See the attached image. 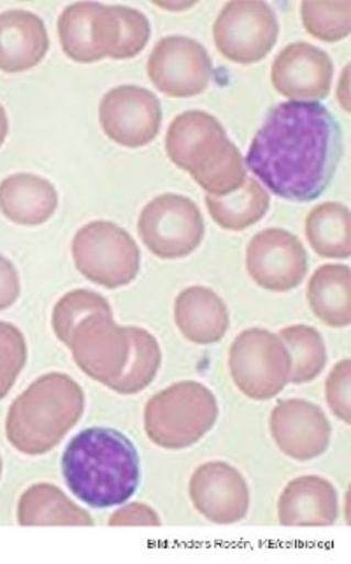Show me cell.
Here are the masks:
<instances>
[{
  "label": "cell",
  "instance_id": "obj_31",
  "mask_svg": "<svg viewBox=\"0 0 351 564\" xmlns=\"http://www.w3.org/2000/svg\"><path fill=\"white\" fill-rule=\"evenodd\" d=\"M0 474H2V460H0Z\"/></svg>",
  "mask_w": 351,
  "mask_h": 564
},
{
  "label": "cell",
  "instance_id": "obj_9",
  "mask_svg": "<svg viewBox=\"0 0 351 564\" xmlns=\"http://www.w3.org/2000/svg\"><path fill=\"white\" fill-rule=\"evenodd\" d=\"M147 78L156 90L176 99L200 96L212 79V61L199 41L167 35L147 57Z\"/></svg>",
  "mask_w": 351,
  "mask_h": 564
},
{
  "label": "cell",
  "instance_id": "obj_18",
  "mask_svg": "<svg viewBox=\"0 0 351 564\" xmlns=\"http://www.w3.org/2000/svg\"><path fill=\"white\" fill-rule=\"evenodd\" d=\"M350 270L347 265L318 268L308 285L309 306L330 327L350 324Z\"/></svg>",
  "mask_w": 351,
  "mask_h": 564
},
{
  "label": "cell",
  "instance_id": "obj_28",
  "mask_svg": "<svg viewBox=\"0 0 351 564\" xmlns=\"http://www.w3.org/2000/svg\"><path fill=\"white\" fill-rule=\"evenodd\" d=\"M20 295V276L13 262L0 256V312L17 303Z\"/></svg>",
  "mask_w": 351,
  "mask_h": 564
},
{
  "label": "cell",
  "instance_id": "obj_8",
  "mask_svg": "<svg viewBox=\"0 0 351 564\" xmlns=\"http://www.w3.org/2000/svg\"><path fill=\"white\" fill-rule=\"evenodd\" d=\"M140 235L156 257L190 256L205 238V220L194 200L164 194L147 203L140 217Z\"/></svg>",
  "mask_w": 351,
  "mask_h": 564
},
{
  "label": "cell",
  "instance_id": "obj_14",
  "mask_svg": "<svg viewBox=\"0 0 351 564\" xmlns=\"http://www.w3.org/2000/svg\"><path fill=\"white\" fill-rule=\"evenodd\" d=\"M332 78L334 64L329 53L306 41L285 46L271 67L274 90L292 100L318 102L326 99Z\"/></svg>",
  "mask_w": 351,
  "mask_h": 564
},
{
  "label": "cell",
  "instance_id": "obj_23",
  "mask_svg": "<svg viewBox=\"0 0 351 564\" xmlns=\"http://www.w3.org/2000/svg\"><path fill=\"white\" fill-rule=\"evenodd\" d=\"M304 29L315 40L338 43L351 32V2H303Z\"/></svg>",
  "mask_w": 351,
  "mask_h": 564
},
{
  "label": "cell",
  "instance_id": "obj_15",
  "mask_svg": "<svg viewBox=\"0 0 351 564\" xmlns=\"http://www.w3.org/2000/svg\"><path fill=\"white\" fill-rule=\"evenodd\" d=\"M50 35L43 18L23 9L0 13V70L25 73L48 55Z\"/></svg>",
  "mask_w": 351,
  "mask_h": 564
},
{
  "label": "cell",
  "instance_id": "obj_3",
  "mask_svg": "<svg viewBox=\"0 0 351 564\" xmlns=\"http://www.w3.org/2000/svg\"><path fill=\"white\" fill-rule=\"evenodd\" d=\"M165 153L190 173L209 196H230L246 182L243 155L229 140L220 120L206 111H185L171 122Z\"/></svg>",
  "mask_w": 351,
  "mask_h": 564
},
{
  "label": "cell",
  "instance_id": "obj_12",
  "mask_svg": "<svg viewBox=\"0 0 351 564\" xmlns=\"http://www.w3.org/2000/svg\"><path fill=\"white\" fill-rule=\"evenodd\" d=\"M122 35L113 6L76 2L58 18V40L70 61L78 64L111 58Z\"/></svg>",
  "mask_w": 351,
  "mask_h": 564
},
{
  "label": "cell",
  "instance_id": "obj_5",
  "mask_svg": "<svg viewBox=\"0 0 351 564\" xmlns=\"http://www.w3.org/2000/svg\"><path fill=\"white\" fill-rule=\"evenodd\" d=\"M73 256L79 273L106 289L129 285L140 273V248L111 221H91L79 229Z\"/></svg>",
  "mask_w": 351,
  "mask_h": 564
},
{
  "label": "cell",
  "instance_id": "obj_19",
  "mask_svg": "<svg viewBox=\"0 0 351 564\" xmlns=\"http://www.w3.org/2000/svg\"><path fill=\"white\" fill-rule=\"evenodd\" d=\"M306 236L321 257L347 259L351 252V221L347 206L326 203L306 218Z\"/></svg>",
  "mask_w": 351,
  "mask_h": 564
},
{
  "label": "cell",
  "instance_id": "obj_11",
  "mask_svg": "<svg viewBox=\"0 0 351 564\" xmlns=\"http://www.w3.org/2000/svg\"><path fill=\"white\" fill-rule=\"evenodd\" d=\"M99 122L113 143L125 148L146 147L161 132V100L147 88L120 85L100 100Z\"/></svg>",
  "mask_w": 351,
  "mask_h": 564
},
{
  "label": "cell",
  "instance_id": "obj_17",
  "mask_svg": "<svg viewBox=\"0 0 351 564\" xmlns=\"http://www.w3.org/2000/svg\"><path fill=\"white\" fill-rule=\"evenodd\" d=\"M174 315L182 335L194 344H217L229 329L226 303L206 286L183 291L176 300Z\"/></svg>",
  "mask_w": 351,
  "mask_h": 564
},
{
  "label": "cell",
  "instance_id": "obj_4",
  "mask_svg": "<svg viewBox=\"0 0 351 564\" xmlns=\"http://www.w3.org/2000/svg\"><path fill=\"white\" fill-rule=\"evenodd\" d=\"M85 395L73 378L50 373L37 378L9 409V443L23 454H46L81 417Z\"/></svg>",
  "mask_w": 351,
  "mask_h": 564
},
{
  "label": "cell",
  "instance_id": "obj_22",
  "mask_svg": "<svg viewBox=\"0 0 351 564\" xmlns=\"http://www.w3.org/2000/svg\"><path fill=\"white\" fill-rule=\"evenodd\" d=\"M282 338L294 357L292 382H311L327 365L326 344L320 333L308 326H292L282 330Z\"/></svg>",
  "mask_w": 351,
  "mask_h": 564
},
{
  "label": "cell",
  "instance_id": "obj_6",
  "mask_svg": "<svg viewBox=\"0 0 351 564\" xmlns=\"http://www.w3.org/2000/svg\"><path fill=\"white\" fill-rule=\"evenodd\" d=\"M278 35V17L267 2L259 0L229 2L212 25V40L221 57L243 66L264 61Z\"/></svg>",
  "mask_w": 351,
  "mask_h": 564
},
{
  "label": "cell",
  "instance_id": "obj_10",
  "mask_svg": "<svg viewBox=\"0 0 351 564\" xmlns=\"http://www.w3.org/2000/svg\"><path fill=\"white\" fill-rule=\"evenodd\" d=\"M67 347L73 348L79 368L105 386L113 387L131 360L129 330L118 327L111 313H96L83 318L73 330Z\"/></svg>",
  "mask_w": 351,
  "mask_h": 564
},
{
  "label": "cell",
  "instance_id": "obj_13",
  "mask_svg": "<svg viewBox=\"0 0 351 564\" xmlns=\"http://www.w3.org/2000/svg\"><path fill=\"white\" fill-rule=\"evenodd\" d=\"M246 265L256 285L267 291L288 292L308 273V253L290 232L267 229L248 245Z\"/></svg>",
  "mask_w": 351,
  "mask_h": 564
},
{
  "label": "cell",
  "instance_id": "obj_2",
  "mask_svg": "<svg viewBox=\"0 0 351 564\" xmlns=\"http://www.w3.org/2000/svg\"><path fill=\"white\" fill-rule=\"evenodd\" d=\"M62 474L79 501L97 510L127 503L141 484V459L129 436L111 427H88L70 440Z\"/></svg>",
  "mask_w": 351,
  "mask_h": 564
},
{
  "label": "cell",
  "instance_id": "obj_21",
  "mask_svg": "<svg viewBox=\"0 0 351 564\" xmlns=\"http://www.w3.org/2000/svg\"><path fill=\"white\" fill-rule=\"evenodd\" d=\"M132 341L131 360L122 378L111 389L122 394H134L152 383L161 368V347L146 330L127 327Z\"/></svg>",
  "mask_w": 351,
  "mask_h": 564
},
{
  "label": "cell",
  "instance_id": "obj_29",
  "mask_svg": "<svg viewBox=\"0 0 351 564\" xmlns=\"http://www.w3.org/2000/svg\"><path fill=\"white\" fill-rule=\"evenodd\" d=\"M348 76H350V66L344 67L343 76H341V82H339L338 99L341 106H343L344 111L350 113V88H348L350 82H348Z\"/></svg>",
  "mask_w": 351,
  "mask_h": 564
},
{
  "label": "cell",
  "instance_id": "obj_27",
  "mask_svg": "<svg viewBox=\"0 0 351 564\" xmlns=\"http://www.w3.org/2000/svg\"><path fill=\"white\" fill-rule=\"evenodd\" d=\"M348 389H350V360L339 362L329 380H327V394H329V403L338 415L348 421Z\"/></svg>",
  "mask_w": 351,
  "mask_h": 564
},
{
  "label": "cell",
  "instance_id": "obj_24",
  "mask_svg": "<svg viewBox=\"0 0 351 564\" xmlns=\"http://www.w3.org/2000/svg\"><path fill=\"white\" fill-rule=\"evenodd\" d=\"M96 313H111L108 301L91 291H73L64 295L53 310V330L62 344L69 345L73 330L83 318Z\"/></svg>",
  "mask_w": 351,
  "mask_h": 564
},
{
  "label": "cell",
  "instance_id": "obj_20",
  "mask_svg": "<svg viewBox=\"0 0 351 564\" xmlns=\"http://www.w3.org/2000/svg\"><path fill=\"white\" fill-rule=\"evenodd\" d=\"M212 220L229 230H244L264 217L270 209V196L261 183L246 178L234 196L206 197Z\"/></svg>",
  "mask_w": 351,
  "mask_h": 564
},
{
  "label": "cell",
  "instance_id": "obj_7",
  "mask_svg": "<svg viewBox=\"0 0 351 564\" xmlns=\"http://www.w3.org/2000/svg\"><path fill=\"white\" fill-rule=\"evenodd\" d=\"M235 386L255 400L283 391L292 371L290 354L270 330L248 329L235 338L229 357Z\"/></svg>",
  "mask_w": 351,
  "mask_h": 564
},
{
  "label": "cell",
  "instance_id": "obj_1",
  "mask_svg": "<svg viewBox=\"0 0 351 564\" xmlns=\"http://www.w3.org/2000/svg\"><path fill=\"white\" fill-rule=\"evenodd\" d=\"M343 156V131L326 106L286 100L274 106L248 148V170L292 203L318 199Z\"/></svg>",
  "mask_w": 351,
  "mask_h": 564
},
{
  "label": "cell",
  "instance_id": "obj_30",
  "mask_svg": "<svg viewBox=\"0 0 351 564\" xmlns=\"http://www.w3.org/2000/svg\"><path fill=\"white\" fill-rule=\"evenodd\" d=\"M9 132V118L8 113H6L4 106L0 105V147L4 144L6 138H8Z\"/></svg>",
  "mask_w": 351,
  "mask_h": 564
},
{
  "label": "cell",
  "instance_id": "obj_26",
  "mask_svg": "<svg viewBox=\"0 0 351 564\" xmlns=\"http://www.w3.org/2000/svg\"><path fill=\"white\" fill-rule=\"evenodd\" d=\"M114 14L120 20L122 26V35L120 43L114 50L111 58L113 61H129L134 58L146 48L150 35H152V25L146 14L141 13L138 9L127 8V6H113Z\"/></svg>",
  "mask_w": 351,
  "mask_h": 564
},
{
  "label": "cell",
  "instance_id": "obj_16",
  "mask_svg": "<svg viewBox=\"0 0 351 564\" xmlns=\"http://www.w3.org/2000/svg\"><path fill=\"white\" fill-rule=\"evenodd\" d=\"M58 208L52 182L31 173H18L0 183V212L20 226H40Z\"/></svg>",
  "mask_w": 351,
  "mask_h": 564
},
{
  "label": "cell",
  "instance_id": "obj_25",
  "mask_svg": "<svg viewBox=\"0 0 351 564\" xmlns=\"http://www.w3.org/2000/svg\"><path fill=\"white\" fill-rule=\"evenodd\" d=\"M26 362V344L22 330L0 322V400L11 391Z\"/></svg>",
  "mask_w": 351,
  "mask_h": 564
}]
</instances>
